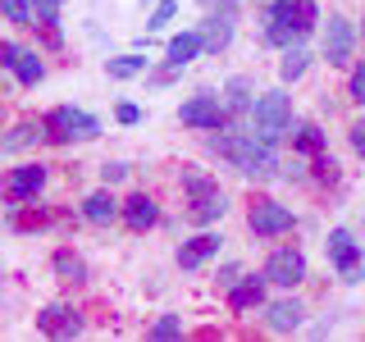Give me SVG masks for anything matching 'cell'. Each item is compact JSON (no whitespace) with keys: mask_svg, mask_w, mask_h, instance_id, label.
<instances>
[{"mask_svg":"<svg viewBox=\"0 0 365 342\" xmlns=\"http://www.w3.org/2000/svg\"><path fill=\"white\" fill-rule=\"evenodd\" d=\"M106 68H110V78H119V83H123V78L146 73V60H142V55H119V60H110Z\"/></svg>","mask_w":365,"mask_h":342,"instance_id":"obj_23","label":"cell"},{"mask_svg":"<svg viewBox=\"0 0 365 342\" xmlns=\"http://www.w3.org/2000/svg\"><path fill=\"white\" fill-rule=\"evenodd\" d=\"M46 187V165H19L9 174V201H28Z\"/></svg>","mask_w":365,"mask_h":342,"instance_id":"obj_11","label":"cell"},{"mask_svg":"<svg viewBox=\"0 0 365 342\" xmlns=\"http://www.w3.org/2000/svg\"><path fill=\"white\" fill-rule=\"evenodd\" d=\"M215 151L224 160H233V169H242L251 178H269L279 169V155H274V142L256 133H233V137H215Z\"/></svg>","mask_w":365,"mask_h":342,"instance_id":"obj_1","label":"cell"},{"mask_svg":"<svg viewBox=\"0 0 365 342\" xmlns=\"http://www.w3.org/2000/svg\"><path fill=\"white\" fill-rule=\"evenodd\" d=\"M292 142H297V151H306V155H319V151H324V133H319L315 123L297 128V137H292Z\"/></svg>","mask_w":365,"mask_h":342,"instance_id":"obj_24","label":"cell"},{"mask_svg":"<svg viewBox=\"0 0 365 342\" xmlns=\"http://www.w3.org/2000/svg\"><path fill=\"white\" fill-rule=\"evenodd\" d=\"M178 333H182V319L178 315H160L155 328H151V338H160V342H169V338H178Z\"/></svg>","mask_w":365,"mask_h":342,"instance_id":"obj_29","label":"cell"},{"mask_svg":"<svg viewBox=\"0 0 365 342\" xmlns=\"http://www.w3.org/2000/svg\"><path fill=\"white\" fill-rule=\"evenodd\" d=\"M224 210H228V201H224V192L215 187V192H201V197H192L187 219H192V224H210V219H220Z\"/></svg>","mask_w":365,"mask_h":342,"instance_id":"obj_16","label":"cell"},{"mask_svg":"<svg viewBox=\"0 0 365 342\" xmlns=\"http://www.w3.org/2000/svg\"><path fill=\"white\" fill-rule=\"evenodd\" d=\"M306 64H311V55H306L302 46H297V51H288V55H283V64H279V78H283V83H297V78L306 73Z\"/></svg>","mask_w":365,"mask_h":342,"instance_id":"obj_22","label":"cell"},{"mask_svg":"<svg viewBox=\"0 0 365 342\" xmlns=\"http://www.w3.org/2000/svg\"><path fill=\"white\" fill-rule=\"evenodd\" d=\"M210 256H220V237H210V233H201V237H192V242L178 247V265L182 269H201Z\"/></svg>","mask_w":365,"mask_h":342,"instance_id":"obj_13","label":"cell"},{"mask_svg":"<svg viewBox=\"0 0 365 342\" xmlns=\"http://www.w3.org/2000/svg\"><path fill=\"white\" fill-rule=\"evenodd\" d=\"M329 260H334V269L342 274V283L365 279V256H361L356 237H351L347 228H334V233H329Z\"/></svg>","mask_w":365,"mask_h":342,"instance_id":"obj_4","label":"cell"},{"mask_svg":"<svg viewBox=\"0 0 365 342\" xmlns=\"http://www.w3.org/2000/svg\"><path fill=\"white\" fill-rule=\"evenodd\" d=\"M182 187H187V197H201V192H215L220 182L210 174H201V169H182Z\"/></svg>","mask_w":365,"mask_h":342,"instance_id":"obj_26","label":"cell"},{"mask_svg":"<svg viewBox=\"0 0 365 342\" xmlns=\"http://www.w3.org/2000/svg\"><path fill=\"white\" fill-rule=\"evenodd\" d=\"M55 274H60L64 283H83L87 279V265L73 256V251H55Z\"/></svg>","mask_w":365,"mask_h":342,"instance_id":"obj_20","label":"cell"},{"mask_svg":"<svg viewBox=\"0 0 365 342\" xmlns=\"http://www.w3.org/2000/svg\"><path fill=\"white\" fill-rule=\"evenodd\" d=\"M41 133H46V123H41V128H37V123H19V128L5 137V151H19V146H28L32 137H41Z\"/></svg>","mask_w":365,"mask_h":342,"instance_id":"obj_28","label":"cell"},{"mask_svg":"<svg viewBox=\"0 0 365 342\" xmlns=\"http://www.w3.org/2000/svg\"><path fill=\"white\" fill-rule=\"evenodd\" d=\"M347 137H351V151H356V155H365V119H356V123H351V128H347Z\"/></svg>","mask_w":365,"mask_h":342,"instance_id":"obj_33","label":"cell"},{"mask_svg":"<svg viewBox=\"0 0 365 342\" xmlns=\"http://www.w3.org/2000/svg\"><path fill=\"white\" fill-rule=\"evenodd\" d=\"M302 301H274L269 306V315H265V324L274 328V333H292L297 324H302Z\"/></svg>","mask_w":365,"mask_h":342,"instance_id":"obj_18","label":"cell"},{"mask_svg":"<svg viewBox=\"0 0 365 342\" xmlns=\"http://www.w3.org/2000/svg\"><path fill=\"white\" fill-rule=\"evenodd\" d=\"M174 9H178L174 0H160V5H155V14H151V23H146V28H165V23L174 19Z\"/></svg>","mask_w":365,"mask_h":342,"instance_id":"obj_30","label":"cell"},{"mask_svg":"<svg viewBox=\"0 0 365 342\" xmlns=\"http://www.w3.org/2000/svg\"><path fill=\"white\" fill-rule=\"evenodd\" d=\"M256 100H251V83L247 78H233L228 83V110H251Z\"/></svg>","mask_w":365,"mask_h":342,"instance_id":"obj_27","label":"cell"},{"mask_svg":"<svg viewBox=\"0 0 365 342\" xmlns=\"http://www.w3.org/2000/svg\"><path fill=\"white\" fill-rule=\"evenodd\" d=\"M14 73H19V83H23V87H37L41 78H46V64L37 60V51H19Z\"/></svg>","mask_w":365,"mask_h":342,"instance_id":"obj_19","label":"cell"},{"mask_svg":"<svg viewBox=\"0 0 365 342\" xmlns=\"http://www.w3.org/2000/svg\"><path fill=\"white\" fill-rule=\"evenodd\" d=\"M46 133H51L55 142H87V137L101 133V119H91V114L73 110V105H55L46 114Z\"/></svg>","mask_w":365,"mask_h":342,"instance_id":"obj_3","label":"cell"},{"mask_svg":"<svg viewBox=\"0 0 365 342\" xmlns=\"http://www.w3.org/2000/svg\"><path fill=\"white\" fill-rule=\"evenodd\" d=\"M201 51H205V32H178L169 41V68H187Z\"/></svg>","mask_w":365,"mask_h":342,"instance_id":"obj_14","label":"cell"},{"mask_svg":"<svg viewBox=\"0 0 365 342\" xmlns=\"http://www.w3.org/2000/svg\"><path fill=\"white\" fill-rule=\"evenodd\" d=\"M155 219H160V205L146 197V192H137V197L123 201V224L137 228V233H146V228H151Z\"/></svg>","mask_w":365,"mask_h":342,"instance_id":"obj_12","label":"cell"},{"mask_svg":"<svg viewBox=\"0 0 365 342\" xmlns=\"http://www.w3.org/2000/svg\"><path fill=\"white\" fill-rule=\"evenodd\" d=\"M37 328L51 338H78L83 333V319H78L73 306H46V311L37 315Z\"/></svg>","mask_w":365,"mask_h":342,"instance_id":"obj_10","label":"cell"},{"mask_svg":"<svg viewBox=\"0 0 365 342\" xmlns=\"http://www.w3.org/2000/svg\"><path fill=\"white\" fill-rule=\"evenodd\" d=\"M32 9H37L41 23H55V19H60V0H32Z\"/></svg>","mask_w":365,"mask_h":342,"instance_id":"obj_31","label":"cell"},{"mask_svg":"<svg viewBox=\"0 0 365 342\" xmlns=\"http://www.w3.org/2000/svg\"><path fill=\"white\" fill-rule=\"evenodd\" d=\"M14 60H19V46H14V41H5V46H0V64L14 68Z\"/></svg>","mask_w":365,"mask_h":342,"instance_id":"obj_36","label":"cell"},{"mask_svg":"<svg viewBox=\"0 0 365 342\" xmlns=\"http://www.w3.org/2000/svg\"><path fill=\"white\" fill-rule=\"evenodd\" d=\"M228 41H233V14L210 19V28H205V46H210V51H224Z\"/></svg>","mask_w":365,"mask_h":342,"instance_id":"obj_21","label":"cell"},{"mask_svg":"<svg viewBox=\"0 0 365 342\" xmlns=\"http://www.w3.org/2000/svg\"><path fill=\"white\" fill-rule=\"evenodd\" d=\"M114 114H119V123H137V119H142V110H137V105H128V100H123V105L114 110Z\"/></svg>","mask_w":365,"mask_h":342,"instance_id":"obj_34","label":"cell"},{"mask_svg":"<svg viewBox=\"0 0 365 342\" xmlns=\"http://www.w3.org/2000/svg\"><path fill=\"white\" fill-rule=\"evenodd\" d=\"M351 100H361V105H365V64L351 68Z\"/></svg>","mask_w":365,"mask_h":342,"instance_id":"obj_32","label":"cell"},{"mask_svg":"<svg viewBox=\"0 0 365 342\" xmlns=\"http://www.w3.org/2000/svg\"><path fill=\"white\" fill-rule=\"evenodd\" d=\"M101 174H106V182H123V178H128V165H106Z\"/></svg>","mask_w":365,"mask_h":342,"instance_id":"obj_35","label":"cell"},{"mask_svg":"<svg viewBox=\"0 0 365 342\" xmlns=\"http://www.w3.org/2000/svg\"><path fill=\"white\" fill-rule=\"evenodd\" d=\"M83 214H87L91 224H114V219H119V214H123V205L114 201L110 192H91V197L83 201Z\"/></svg>","mask_w":365,"mask_h":342,"instance_id":"obj_17","label":"cell"},{"mask_svg":"<svg viewBox=\"0 0 365 342\" xmlns=\"http://www.w3.org/2000/svg\"><path fill=\"white\" fill-rule=\"evenodd\" d=\"M292 228V210L288 205H279V201H260V205H251V233H260V237H279V233H288Z\"/></svg>","mask_w":365,"mask_h":342,"instance_id":"obj_8","label":"cell"},{"mask_svg":"<svg viewBox=\"0 0 365 342\" xmlns=\"http://www.w3.org/2000/svg\"><path fill=\"white\" fill-rule=\"evenodd\" d=\"M0 9H5V19L19 23V28H32V19H37V9H32L28 0H0Z\"/></svg>","mask_w":365,"mask_h":342,"instance_id":"obj_25","label":"cell"},{"mask_svg":"<svg viewBox=\"0 0 365 342\" xmlns=\"http://www.w3.org/2000/svg\"><path fill=\"white\" fill-rule=\"evenodd\" d=\"M265 279L279 283V288H297V283L306 279V256H302V251H292V247H279L265 260Z\"/></svg>","mask_w":365,"mask_h":342,"instance_id":"obj_6","label":"cell"},{"mask_svg":"<svg viewBox=\"0 0 365 342\" xmlns=\"http://www.w3.org/2000/svg\"><path fill=\"white\" fill-rule=\"evenodd\" d=\"M265 274H260V279H237L233 288H228V306H233V311H251V306H260L265 301Z\"/></svg>","mask_w":365,"mask_h":342,"instance_id":"obj_15","label":"cell"},{"mask_svg":"<svg viewBox=\"0 0 365 342\" xmlns=\"http://www.w3.org/2000/svg\"><path fill=\"white\" fill-rule=\"evenodd\" d=\"M251 133L265 137V142H279V137L292 133V100L283 91H265L251 105Z\"/></svg>","mask_w":365,"mask_h":342,"instance_id":"obj_2","label":"cell"},{"mask_svg":"<svg viewBox=\"0 0 365 342\" xmlns=\"http://www.w3.org/2000/svg\"><path fill=\"white\" fill-rule=\"evenodd\" d=\"M351 46H356V28H351V19H329V28H324V60L329 64H347Z\"/></svg>","mask_w":365,"mask_h":342,"instance_id":"obj_9","label":"cell"},{"mask_svg":"<svg viewBox=\"0 0 365 342\" xmlns=\"http://www.w3.org/2000/svg\"><path fill=\"white\" fill-rule=\"evenodd\" d=\"M315 19H319L315 0H274V5H269V23H279V28H292L297 37H302V32H311Z\"/></svg>","mask_w":365,"mask_h":342,"instance_id":"obj_5","label":"cell"},{"mask_svg":"<svg viewBox=\"0 0 365 342\" xmlns=\"http://www.w3.org/2000/svg\"><path fill=\"white\" fill-rule=\"evenodd\" d=\"M178 119L187 123V128H224V105H220V96H210V91H201V96L182 100Z\"/></svg>","mask_w":365,"mask_h":342,"instance_id":"obj_7","label":"cell"}]
</instances>
